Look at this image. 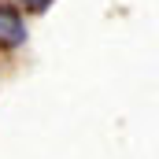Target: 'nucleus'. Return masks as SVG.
Wrapping results in <instances>:
<instances>
[{
  "mask_svg": "<svg viewBox=\"0 0 159 159\" xmlns=\"http://www.w3.org/2000/svg\"><path fill=\"white\" fill-rule=\"evenodd\" d=\"M22 4H26V7H30V11H41V7H44V4H48V0H22Z\"/></svg>",
  "mask_w": 159,
  "mask_h": 159,
  "instance_id": "obj_2",
  "label": "nucleus"
},
{
  "mask_svg": "<svg viewBox=\"0 0 159 159\" xmlns=\"http://www.w3.org/2000/svg\"><path fill=\"white\" fill-rule=\"evenodd\" d=\"M26 41V30H22V19L11 11V7H0V44L4 48H15Z\"/></svg>",
  "mask_w": 159,
  "mask_h": 159,
  "instance_id": "obj_1",
  "label": "nucleus"
}]
</instances>
